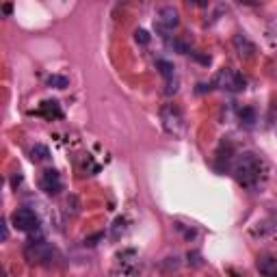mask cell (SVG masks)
Here are the masks:
<instances>
[{
  "label": "cell",
  "instance_id": "6da1fadb",
  "mask_svg": "<svg viewBox=\"0 0 277 277\" xmlns=\"http://www.w3.org/2000/svg\"><path fill=\"white\" fill-rule=\"evenodd\" d=\"M260 173H262V163L255 154L247 152L236 161L234 175H236V180H239V184H243L245 189H253V186L260 182Z\"/></svg>",
  "mask_w": 277,
  "mask_h": 277
},
{
  "label": "cell",
  "instance_id": "7a4b0ae2",
  "mask_svg": "<svg viewBox=\"0 0 277 277\" xmlns=\"http://www.w3.org/2000/svg\"><path fill=\"white\" fill-rule=\"evenodd\" d=\"M54 247L50 243H46V241H37V243H28L26 245V249H24V255H26V260L28 262H37V264H42V262H48L50 258H54Z\"/></svg>",
  "mask_w": 277,
  "mask_h": 277
},
{
  "label": "cell",
  "instance_id": "3957f363",
  "mask_svg": "<svg viewBox=\"0 0 277 277\" xmlns=\"http://www.w3.org/2000/svg\"><path fill=\"white\" fill-rule=\"evenodd\" d=\"M216 87L225 89V91H243L245 89V78L236 72V69H221L219 74H216V81H214Z\"/></svg>",
  "mask_w": 277,
  "mask_h": 277
},
{
  "label": "cell",
  "instance_id": "277c9868",
  "mask_svg": "<svg viewBox=\"0 0 277 277\" xmlns=\"http://www.w3.org/2000/svg\"><path fill=\"white\" fill-rule=\"evenodd\" d=\"M11 221L15 225V230H19V232H33L39 227V216L31 208H19V210H15Z\"/></svg>",
  "mask_w": 277,
  "mask_h": 277
},
{
  "label": "cell",
  "instance_id": "5b68a950",
  "mask_svg": "<svg viewBox=\"0 0 277 277\" xmlns=\"http://www.w3.org/2000/svg\"><path fill=\"white\" fill-rule=\"evenodd\" d=\"M180 24V13H177L175 7H163L161 11H158V17H156V26L161 33H171L173 28H177Z\"/></svg>",
  "mask_w": 277,
  "mask_h": 277
},
{
  "label": "cell",
  "instance_id": "8992f818",
  "mask_svg": "<svg viewBox=\"0 0 277 277\" xmlns=\"http://www.w3.org/2000/svg\"><path fill=\"white\" fill-rule=\"evenodd\" d=\"M42 191H46L48 195H58L63 191V182H61V175H58V171H54V169H48V171H44V175H42Z\"/></svg>",
  "mask_w": 277,
  "mask_h": 277
},
{
  "label": "cell",
  "instance_id": "52a82bcc",
  "mask_svg": "<svg viewBox=\"0 0 277 277\" xmlns=\"http://www.w3.org/2000/svg\"><path fill=\"white\" fill-rule=\"evenodd\" d=\"M163 122L167 126V130L169 132H180L182 128V113L177 111L175 106H167L163 111Z\"/></svg>",
  "mask_w": 277,
  "mask_h": 277
},
{
  "label": "cell",
  "instance_id": "ba28073f",
  "mask_svg": "<svg viewBox=\"0 0 277 277\" xmlns=\"http://www.w3.org/2000/svg\"><path fill=\"white\" fill-rule=\"evenodd\" d=\"M258 271L264 277H277V258L275 255H264L258 260Z\"/></svg>",
  "mask_w": 277,
  "mask_h": 277
},
{
  "label": "cell",
  "instance_id": "9c48e42d",
  "mask_svg": "<svg viewBox=\"0 0 277 277\" xmlns=\"http://www.w3.org/2000/svg\"><path fill=\"white\" fill-rule=\"evenodd\" d=\"M234 46H236V50H239V54L245 56V58H251L253 52H255V46L245 35H236L234 37Z\"/></svg>",
  "mask_w": 277,
  "mask_h": 277
},
{
  "label": "cell",
  "instance_id": "30bf717a",
  "mask_svg": "<svg viewBox=\"0 0 277 277\" xmlns=\"http://www.w3.org/2000/svg\"><path fill=\"white\" fill-rule=\"evenodd\" d=\"M39 115L48 117V120H52V117H61V108H58V102H56V100L44 102L42 108H39Z\"/></svg>",
  "mask_w": 277,
  "mask_h": 277
},
{
  "label": "cell",
  "instance_id": "8fae6325",
  "mask_svg": "<svg viewBox=\"0 0 277 277\" xmlns=\"http://www.w3.org/2000/svg\"><path fill=\"white\" fill-rule=\"evenodd\" d=\"M239 117H241V122H243L245 126H253V124H255V120H258V113H255V108L247 106V108H241Z\"/></svg>",
  "mask_w": 277,
  "mask_h": 277
},
{
  "label": "cell",
  "instance_id": "7c38bea8",
  "mask_svg": "<svg viewBox=\"0 0 277 277\" xmlns=\"http://www.w3.org/2000/svg\"><path fill=\"white\" fill-rule=\"evenodd\" d=\"M31 158L33 161H37V163H42V161H48L50 158V150H48L46 145H42V143H37L33 150H31Z\"/></svg>",
  "mask_w": 277,
  "mask_h": 277
},
{
  "label": "cell",
  "instance_id": "4fadbf2b",
  "mask_svg": "<svg viewBox=\"0 0 277 277\" xmlns=\"http://www.w3.org/2000/svg\"><path fill=\"white\" fill-rule=\"evenodd\" d=\"M48 87H54V89H65V87H69V81H67L65 76L52 74L50 78H48Z\"/></svg>",
  "mask_w": 277,
  "mask_h": 277
},
{
  "label": "cell",
  "instance_id": "5bb4252c",
  "mask_svg": "<svg viewBox=\"0 0 277 277\" xmlns=\"http://www.w3.org/2000/svg\"><path fill=\"white\" fill-rule=\"evenodd\" d=\"M156 67H158V72H161L165 78H173V63H169V61H158L156 63Z\"/></svg>",
  "mask_w": 277,
  "mask_h": 277
},
{
  "label": "cell",
  "instance_id": "9a60e30c",
  "mask_svg": "<svg viewBox=\"0 0 277 277\" xmlns=\"http://www.w3.org/2000/svg\"><path fill=\"white\" fill-rule=\"evenodd\" d=\"M150 33H147L145 31V28H138V31H134V42L136 44H141V46H147V44H150Z\"/></svg>",
  "mask_w": 277,
  "mask_h": 277
},
{
  "label": "cell",
  "instance_id": "2e32d148",
  "mask_svg": "<svg viewBox=\"0 0 277 277\" xmlns=\"http://www.w3.org/2000/svg\"><path fill=\"white\" fill-rule=\"evenodd\" d=\"M0 227H3V241H7L9 239V225H7V221L0 223Z\"/></svg>",
  "mask_w": 277,
  "mask_h": 277
}]
</instances>
